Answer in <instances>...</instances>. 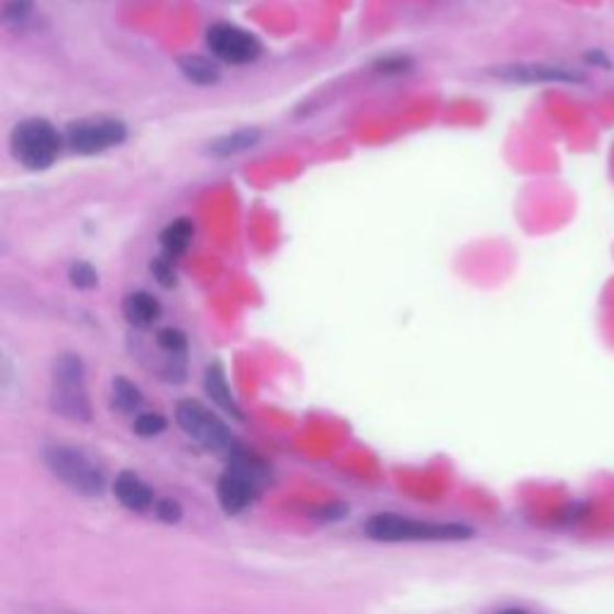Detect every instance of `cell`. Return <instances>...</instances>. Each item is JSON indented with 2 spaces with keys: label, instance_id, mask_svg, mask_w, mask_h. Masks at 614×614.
I'll use <instances>...</instances> for the list:
<instances>
[{
  "label": "cell",
  "instance_id": "6da1fadb",
  "mask_svg": "<svg viewBox=\"0 0 614 614\" xmlns=\"http://www.w3.org/2000/svg\"><path fill=\"white\" fill-rule=\"evenodd\" d=\"M365 533L380 543H449L466 540L473 535V531L461 524H429V521H415L399 514L372 516L365 524Z\"/></svg>",
  "mask_w": 614,
  "mask_h": 614
},
{
  "label": "cell",
  "instance_id": "7a4b0ae2",
  "mask_svg": "<svg viewBox=\"0 0 614 614\" xmlns=\"http://www.w3.org/2000/svg\"><path fill=\"white\" fill-rule=\"evenodd\" d=\"M269 478L267 466L250 454H233L224 476L219 478L216 494L226 514H241L250 504Z\"/></svg>",
  "mask_w": 614,
  "mask_h": 614
},
{
  "label": "cell",
  "instance_id": "3957f363",
  "mask_svg": "<svg viewBox=\"0 0 614 614\" xmlns=\"http://www.w3.org/2000/svg\"><path fill=\"white\" fill-rule=\"evenodd\" d=\"M63 137L44 118H30L15 125L10 135V152L30 171H44L58 159Z\"/></svg>",
  "mask_w": 614,
  "mask_h": 614
},
{
  "label": "cell",
  "instance_id": "277c9868",
  "mask_svg": "<svg viewBox=\"0 0 614 614\" xmlns=\"http://www.w3.org/2000/svg\"><path fill=\"white\" fill-rule=\"evenodd\" d=\"M44 461L60 482H65L75 492L87 494V498H97L107 488V478H103L97 464L87 459L80 449L56 444V447L46 449Z\"/></svg>",
  "mask_w": 614,
  "mask_h": 614
},
{
  "label": "cell",
  "instance_id": "5b68a950",
  "mask_svg": "<svg viewBox=\"0 0 614 614\" xmlns=\"http://www.w3.org/2000/svg\"><path fill=\"white\" fill-rule=\"evenodd\" d=\"M54 409L72 421H89L91 409L85 389V365L72 353L54 362Z\"/></svg>",
  "mask_w": 614,
  "mask_h": 614
},
{
  "label": "cell",
  "instance_id": "8992f818",
  "mask_svg": "<svg viewBox=\"0 0 614 614\" xmlns=\"http://www.w3.org/2000/svg\"><path fill=\"white\" fill-rule=\"evenodd\" d=\"M176 423L178 427L192 437L198 444H202L204 449L226 454L235 451V442L231 429L219 421V417L204 409L200 401H180L176 409Z\"/></svg>",
  "mask_w": 614,
  "mask_h": 614
},
{
  "label": "cell",
  "instance_id": "52a82bcc",
  "mask_svg": "<svg viewBox=\"0 0 614 614\" xmlns=\"http://www.w3.org/2000/svg\"><path fill=\"white\" fill-rule=\"evenodd\" d=\"M125 125L118 118H82L65 130V142L77 154H101L118 147L125 139Z\"/></svg>",
  "mask_w": 614,
  "mask_h": 614
},
{
  "label": "cell",
  "instance_id": "ba28073f",
  "mask_svg": "<svg viewBox=\"0 0 614 614\" xmlns=\"http://www.w3.org/2000/svg\"><path fill=\"white\" fill-rule=\"evenodd\" d=\"M206 46L219 60L231 65H247L257 60L259 54H263V44L257 42L255 34L235 27V24L228 22H219L209 27Z\"/></svg>",
  "mask_w": 614,
  "mask_h": 614
},
{
  "label": "cell",
  "instance_id": "9c48e42d",
  "mask_svg": "<svg viewBox=\"0 0 614 614\" xmlns=\"http://www.w3.org/2000/svg\"><path fill=\"white\" fill-rule=\"evenodd\" d=\"M504 82L516 85H583L585 77L552 63H504L490 70Z\"/></svg>",
  "mask_w": 614,
  "mask_h": 614
},
{
  "label": "cell",
  "instance_id": "30bf717a",
  "mask_svg": "<svg viewBox=\"0 0 614 614\" xmlns=\"http://www.w3.org/2000/svg\"><path fill=\"white\" fill-rule=\"evenodd\" d=\"M113 494L118 502H121L125 509H130V512H145V509H149L154 504L152 490L135 473L118 476L115 485H113Z\"/></svg>",
  "mask_w": 614,
  "mask_h": 614
},
{
  "label": "cell",
  "instance_id": "8fae6325",
  "mask_svg": "<svg viewBox=\"0 0 614 614\" xmlns=\"http://www.w3.org/2000/svg\"><path fill=\"white\" fill-rule=\"evenodd\" d=\"M123 315L133 326H142V330H145V326H152L161 317V305L154 295L137 291L123 300Z\"/></svg>",
  "mask_w": 614,
  "mask_h": 614
},
{
  "label": "cell",
  "instance_id": "7c38bea8",
  "mask_svg": "<svg viewBox=\"0 0 614 614\" xmlns=\"http://www.w3.org/2000/svg\"><path fill=\"white\" fill-rule=\"evenodd\" d=\"M204 389H206L209 399H212L219 409H224L233 417H243L238 403H235V399L231 397V387H228L224 370H221V365H212V368H206Z\"/></svg>",
  "mask_w": 614,
  "mask_h": 614
},
{
  "label": "cell",
  "instance_id": "4fadbf2b",
  "mask_svg": "<svg viewBox=\"0 0 614 614\" xmlns=\"http://www.w3.org/2000/svg\"><path fill=\"white\" fill-rule=\"evenodd\" d=\"M178 68L188 82L200 87H212L221 77L216 63H212L204 56H182L178 58Z\"/></svg>",
  "mask_w": 614,
  "mask_h": 614
},
{
  "label": "cell",
  "instance_id": "5bb4252c",
  "mask_svg": "<svg viewBox=\"0 0 614 614\" xmlns=\"http://www.w3.org/2000/svg\"><path fill=\"white\" fill-rule=\"evenodd\" d=\"M259 137H263V133L259 130H253V127H247V130H235L233 135H226V137H219L214 139L212 145H209V154H214V156H221V159H226V156H233V154H241L245 149H253Z\"/></svg>",
  "mask_w": 614,
  "mask_h": 614
},
{
  "label": "cell",
  "instance_id": "9a60e30c",
  "mask_svg": "<svg viewBox=\"0 0 614 614\" xmlns=\"http://www.w3.org/2000/svg\"><path fill=\"white\" fill-rule=\"evenodd\" d=\"M192 241V224L188 219H176L174 224H168L161 233V247L166 257H178L188 250Z\"/></svg>",
  "mask_w": 614,
  "mask_h": 614
},
{
  "label": "cell",
  "instance_id": "2e32d148",
  "mask_svg": "<svg viewBox=\"0 0 614 614\" xmlns=\"http://www.w3.org/2000/svg\"><path fill=\"white\" fill-rule=\"evenodd\" d=\"M142 403L139 389L125 380V377H115L113 380V406L123 413H133Z\"/></svg>",
  "mask_w": 614,
  "mask_h": 614
},
{
  "label": "cell",
  "instance_id": "e0dca14e",
  "mask_svg": "<svg viewBox=\"0 0 614 614\" xmlns=\"http://www.w3.org/2000/svg\"><path fill=\"white\" fill-rule=\"evenodd\" d=\"M70 283L77 289H94L99 283V273L89 263H75L70 267Z\"/></svg>",
  "mask_w": 614,
  "mask_h": 614
},
{
  "label": "cell",
  "instance_id": "ac0fdd59",
  "mask_svg": "<svg viewBox=\"0 0 614 614\" xmlns=\"http://www.w3.org/2000/svg\"><path fill=\"white\" fill-rule=\"evenodd\" d=\"M156 344H159L166 353H171V356H180V353H186V334L178 332V330H161L156 334Z\"/></svg>",
  "mask_w": 614,
  "mask_h": 614
},
{
  "label": "cell",
  "instance_id": "d6986e66",
  "mask_svg": "<svg viewBox=\"0 0 614 614\" xmlns=\"http://www.w3.org/2000/svg\"><path fill=\"white\" fill-rule=\"evenodd\" d=\"M133 427H135V433L139 437H154V435H161L164 433L166 421H164L161 415H156V413H142Z\"/></svg>",
  "mask_w": 614,
  "mask_h": 614
},
{
  "label": "cell",
  "instance_id": "ffe728a7",
  "mask_svg": "<svg viewBox=\"0 0 614 614\" xmlns=\"http://www.w3.org/2000/svg\"><path fill=\"white\" fill-rule=\"evenodd\" d=\"M149 269L154 273V279L159 281L164 289H174V286H176V269H174L171 257H156L154 263L149 265Z\"/></svg>",
  "mask_w": 614,
  "mask_h": 614
},
{
  "label": "cell",
  "instance_id": "44dd1931",
  "mask_svg": "<svg viewBox=\"0 0 614 614\" xmlns=\"http://www.w3.org/2000/svg\"><path fill=\"white\" fill-rule=\"evenodd\" d=\"M5 20L8 22H24L32 12V0H5Z\"/></svg>",
  "mask_w": 614,
  "mask_h": 614
},
{
  "label": "cell",
  "instance_id": "7402d4cb",
  "mask_svg": "<svg viewBox=\"0 0 614 614\" xmlns=\"http://www.w3.org/2000/svg\"><path fill=\"white\" fill-rule=\"evenodd\" d=\"M156 514H159L161 521H166V524H176V521H180V506L178 502L174 500H159L156 502Z\"/></svg>",
  "mask_w": 614,
  "mask_h": 614
},
{
  "label": "cell",
  "instance_id": "603a6c76",
  "mask_svg": "<svg viewBox=\"0 0 614 614\" xmlns=\"http://www.w3.org/2000/svg\"><path fill=\"white\" fill-rule=\"evenodd\" d=\"M585 63L588 65H595V68H605V70H610L612 68V63H610V58L603 54V51H591V54H585Z\"/></svg>",
  "mask_w": 614,
  "mask_h": 614
},
{
  "label": "cell",
  "instance_id": "cb8c5ba5",
  "mask_svg": "<svg viewBox=\"0 0 614 614\" xmlns=\"http://www.w3.org/2000/svg\"><path fill=\"white\" fill-rule=\"evenodd\" d=\"M500 614H528L524 610H506V612H500Z\"/></svg>",
  "mask_w": 614,
  "mask_h": 614
}]
</instances>
